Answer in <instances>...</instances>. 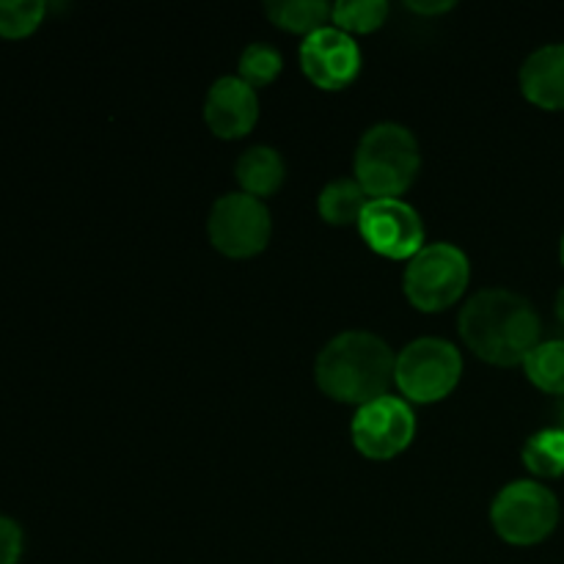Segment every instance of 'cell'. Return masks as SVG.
<instances>
[{
  "mask_svg": "<svg viewBox=\"0 0 564 564\" xmlns=\"http://www.w3.org/2000/svg\"><path fill=\"white\" fill-rule=\"evenodd\" d=\"M237 182H240L242 193L253 198H268L279 193V187L286 180V165L281 154L270 147H253L237 160Z\"/></svg>",
  "mask_w": 564,
  "mask_h": 564,
  "instance_id": "13",
  "label": "cell"
},
{
  "mask_svg": "<svg viewBox=\"0 0 564 564\" xmlns=\"http://www.w3.org/2000/svg\"><path fill=\"white\" fill-rule=\"evenodd\" d=\"M521 91L543 110H564V44H549L521 66Z\"/></svg>",
  "mask_w": 564,
  "mask_h": 564,
  "instance_id": "12",
  "label": "cell"
},
{
  "mask_svg": "<svg viewBox=\"0 0 564 564\" xmlns=\"http://www.w3.org/2000/svg\"><path fill=\"white\" fill-rule=\"evenodd\" d=\"M369 202H372V198L367 196V191H364L356 180H336L323 187L317 207L325 224L350 226L361 220Z\"/></svg>",
  "mask_w": 564,
  "mask_h": 564,
  "instance_id": "15",
  "label": "cell"
},
{
  "mask_svg": "<svg viewBox=\"0 0 564 564\" xmlns=\"http://www.w3.org/2000/svg\"><path fill=\"white\" fill-rule=\"evenodd\" d=\"M397 358L380 336L369 330H345L334 336L317 356V386L330 400L345 405H369L389 397Z\"/></svg>",
  "mask_w": 564,
  "mask_h": 564,
  "instance_id": "2",
  "label": "cell"
},
{
  "mask_svg": "<svg viewBox=\"0 0 564 564\" xmlns=\"http://www.w3.org/2000/svg\"><path fill=\"white\" fill-rule=\"evenodd\" d=\"M204 119H207L209 130L226 141L248 135L259 119L257 91L240 77H220L207 94Z\"/></svg>",
  "mask_w": 564,
  "mask_h": 564,
  "instance_id": "11",
  "label": "cell"
},
{
  "mask_svg": "<svg viewBox=\"0 0 564 564\" xmlns=\"http://www.w3.org/2000/svg\"><path fill=\"white\" fill-rule=\"evenodd\" d=\"M389 17V3L383 0H345L334 6V25L345 33H372Z\"/></svg>",
  "mask_w": 564,
  "mask_h": 564,
  "instance_id": "18",
  "label": "cell"
},
{
  "mask_svg": "<svg viewBox=\"0 0 564 564\" xmlns=\"http://www.w3.org/2000/svg\"><path fill=\"white\" fill-rule=\"evenodd\" d=\"M44 3L39 0H0V36L3 39H25L42 25Z\"/></svg>",
  "mask_w": 564,
  "mask_h": 564,
  "instance_id": "20",
  "label": "cell"
},
{
  "mask_svg": "<svg viewBox=\"0 0 564 564\" xmlns=\"http://www.w3.org/2000/svg\"><path fill=\"white\" fill-rule=\"evenodd\" d=\"M209 242L231 259H251L270 242V213L248 193H229L209 209Z\"/></svg>",
  "mask_w": 564,
  "mask_h": 564,
  "instance_id": "7",
  "label": "cell"
},
{
  "mask_svg": "<svg viewBox=\"0 0 564 564\" xmlns=\"http://www.w3.org/2000/svg\"><path fill=\"white\" fill-rule=\"evenodd\" d=\"M270 22L290 33H303L312 36L319 28H328L334 6L323 3V0H270L264 3Z\"/></svg>",
  "mask_w": 564,
  "mask_h": 564,
  "instance_id": "14",
  "label": "cell"
},
{
  "mask_svg": "<svg viewBox=\"0 0 564 564\" xmlns=\"http://www.w3.org/2000/svg\"><path fill=\"white\" fill-rule=\"evenodd\" d=\"M457 328L468 350L496 367L523 364L540 345L538 312L527 297L510 290L477 292L463 306Z\"/></svg>",
  "mask_w": 564,
  "mask_h": 564,
  "instance_id": "1",
  "label": "cell"
},
{
  "mask_svg": "<svg viewBox=\"0 0 564 564\" xmlns=\"http://www.w3.org/2000/svg\"><path fill=\"white\" fill-rule=\"evenodd\" d=\"M562 264H564V237H562Z\"/></svg>",
  "mask_w": 564,
  "mask_h": 564,
  "instance_id": "25",
  "label": "cell"
},
{
  "mask_svg": "<svg viewBox=\"0 0 564 564\" xmlns=\"http://www.w3.org/2000/svg\"><path fill=\"white\" fill-rule=\"evenodd\" d=\"M496 534L510 545H538L560 523V501L545 485L521 479L496 496L490 507Z\"/></svg>",
  "mask_w": 564,
  "mask_h": 564,
  "instance_id": "6",
  "label": "cell"
},
{
  "mask_svg": "<svg viewBox=\"0 0 564 564\" xmlns=\"http://www.w3.org/2000/svg\"><path fill=\"white\" fill-rule=\"evenodd\" d=\"M22 556V529L11 518H0V564H17Z\"/></svg>",
  "mask_w": 564,
  "mask_h": 564,
  "instance_id": "21",
  "label": "cell"
},
{
  "mask_svg": "<svg viewBox=\"0 0 564 564\" xmlns=\"http://www.w3.org/2000/svg\"><path fill=\"white\" fill-rule=\"evenodd\" d=\"M556 427L564 430V397H560V405H556Z\"/></svg>",
  "mask_w": 564,
  "mask_h": 564,
  "instance_id": "24",
  "label": "cell"
},
{
  "mask_svg": "<svg viewBox=\"0 0 564 564\" xmlns=\"http://www.w3.org/2000/svg\"><path fill=\"white\" fill-rule=\"evenodd\" d=\"M463 375V358L452 341L416 339L397 356L394 383L411 402L430 405L441 402L457 389Z\"/></svg>",
  "mask_w": 564,
  "mask_h": 564,
  "instance_id": "5",
  "label": "cell"
},
{
  "mask_svg": "<svg viewBox=\"0 0 564 564\" xmlns=\"http://www.w3.org/2000/svg\"><path fill=\"white\" fill-rule=\"evenodd\" d=\"M301 69L308 80L323 91H341L361 72V50L350 33L339 28H319L303 39Z\"/></svg>",
  "mask_w": 564,
  "mask_h": 564,
  "instance_id": "10",
  "label": "cell"
},
{
  "mask_svg": "<svg viewBox=\"0 0 564 564\" xmlns=\"http://www.w3.org/2000/svg\"><path fill=\"white\" fill-rule=\"evenodd\" d=\"M352 444L369 460H391L411 446L416 435V416L400 397H380L358 408L352 419Z\"/></svg>",
  "mask_w": 564,
  "mask_h": 564,
  "instance_id": "8",
  "label": "cell"
},
{
  "mask_svg": "<svg viewBox=\"0 0 564 564\" xmlns=\"http://www.w3.org/2000/svg\"><path fill=\"white\" fill-rule=\"evenodd\" d=\"M556 317H560V323L564 325V286L560 290V295H556Z\"/></svg>",
  "mask_w": 564,
  "mask_h": 564,
  "instance_id": "23",
  "label": "cell"
},
{
  "mask_svg": "<svg viewBox=\"0 0 564 564\" xmlns=\"http://www.w3.org/2000/svg\"><path fill=\"white\" fill-rule=\"evenodd\" d=\"M358 231L375 253L397 262H411L424 248L422 218L400 198H372L358 220Z\"/></svg>",
  "mask_w": 564,
  "mask_h": 564,
  "instance_id": "9",
  "label": "cell"
},
{
  "mask_svg": "<svg viewBox=\"0 0 564 564\" xmlns=\"http://www.w3.org/2000/svg\"><path fill=\"white\" fill-rule=\"evenodd\" d=\"M523 466L534 477H562L564 474V430L549 427L534 433L523 446Z\"/></svg>",
  "mask_w": 564,
  "mask_h": 564,
  "instance_id": "17",
  "label": "cell"
},
{
  "mask_svg": "<svg viewBox=\"0 0 564 564\" xmlns=\"http://www.w3.org/2000/svg\"><path fill=\"white\" fill-rule=\"evenodd\" d=\"M468 279H471V264L466 253L452 242H435V246H424L408 262L402 286H405L408 301L419 312L435 314L460 301Z\"/></svg>",
  "mask_w": 564,
  "mask_h": 564,
  "instance_id": "4",
  "label": "cell"
},
{
  "mask_svg": "<svg viewBox=\"0 0 564 564\" xmlns=\"http://www.w3.org/2000/svg\"><path fill=\"white\" fill-rule=\"evenodd\" d=\"M408 9L419 14H441V11H449L452 3H408Z\"/></svg>",
  "mask_w": 564,
  "mask_h": 564,
  "instance_id": "22",
  "label": "cell"
},
{
  "mask_svg": "<svg viewBox=\"0 0 564 564\" xmlns=\"http://www.w3.org/2000/svg\"><path fill=\"white\" fill-rule=\"evenodd\" d=\"M419 143L408 127L386 121L364 132L356 149V182L372 198H400L419 174Z\"/></svg>",
  "mask_w": 564,
  "mask_h": 564,
  "instance_id": "3",
  "label": "cell"
},
{
  "mask_svg": "<svg viewBox=\"0 0 564 564\" xmlns=\"http://www.w3.org/2000/svg\"><path fill=\"white\" fill-rule=\"evenodd\" d=\"M281 69H284V58H281L279 50L270 47V44L257 42L248 44V47L242 50L240 75L237 77L257 91V88L270 86V83L281 75Z\"/></svg>",
  "mask_w": 564,
  "mask_h": 564,
  "instance_id": "19",
  "label": "cell"
},
{
  "mask_svg": "<svg viewBox=\"0 0 564 564\" xmlns=\"http://www.w3.org/2000/svg\"><path fill=\"white\" fill-rule=\"evenodd\" d=\"M527 378L538 386L540 391L554 397H564V341L551 339L540 341L523 361Z\"/></svg>",
  "mask_w": 564,
  "mask_h": 564,
  "instance_id": "16",
  "label": "cell"
}]
</instances>
